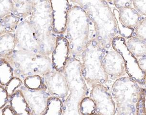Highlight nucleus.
Listing matches in <instances>:
<instances>
[{"instance_id":"nucleus-1","label":"nucleus","mask_w":146,"mask_h":115,"mask_svg":"<svg viewBox=\"0 0 146 115\" xmlns=\"http://www.w3.org/2000/svg\"><path fill=\"white\" fill-rule=\"evenodd\" d=\"M5 59L12 69L14 77L18 78L22 82L29 76L39 75L43 77L52 70L49 57L38 53L14 50Z\"/></svg>"},{"instance_id":"nucleus-2","label":"nucleus","mask_w":146,"mask_h":115,"mask_svg":"<svg viewBox=\"0 0 146 115\" xmlns=\"http://www.w3.org/2000/svg\"><path fill=\"white\" fill-rule=\"evenodd\" d=\"M70 61L63 71L71 94L62 106L61 115H82L79 111V104L87 91V87L81 76V66Z\"/></svg>"},{"instance_id":"nucleus-3","label":"nucleus","mask_w":146,"mask_h":115,"mask_svg":"<svg viewBox=\"0 0 146 115\" xmlns=\"http://www.w3.org/2000/svg\"><path fill=\"white\" fill-rule=\"evenodd\" d=\"M112 92L117 105L114 115H136L140 91L134 81L120 78L113 85Z\"/></svg>"},{"instance_id":"nucleus-4","label":"nucleus","mask_w":146,"mask_h":115,"mask_svg":"<svg viewBox=\"0 0 146 115\" xmlns=\"http://www.w3.org/2000/svg\"><path fill=\"white\" fill-rule=\"evenodd\" d=\"M32 1L33 9L29 21L38 36L50 34L52 28V18L50 1Z\"/></svg>"},{"instance_id":"nucleus-5","label":"nucleus","mask_w":146,"mask_h":115,"mask_svg":"<svg viewBox=\"0 0 146 115\" xmlns=\"http://www.w3.org/2000/svg\"><path fill=\"white\" fill-rule=\"evenodd\" d=\"M16 46L15 50L38 53L37 34L29 20L19 22L15 31Z\"/></svg>"},{"instance_id":"nucleus-6","label":"nucleus","mask_w":146,"mask_h":115,"mask_svg":"<svg viewBox=\"0 0 146 115\" xmlns=\"http://www.w3.org/2000/svg\"><path fill=\"white\" fill-rule=\"evenodd\" d=\"M18 89L21 92L26 102L32 111L33 115H42L44 113L50 97L46 91L47 88L31 90L21 85Z\"/></svg>"},{"instance_id":"nucleus-7","label":"nucleus","mask_w":146,"mask_h":115,"mask_svg":"<svg viewBox=\"0 0 146 115\" xmlns=\"http://www.w3.org/2000/svg\"><path fill=\"white\" fill-rule=\"evenodd\" d=\"M91 97L99 115H114L115 108L111 96L102 85L95 84L91 91Z\"/></svg>"},{"instance_id":"nucleus-8","label":"nucleus","mask_w":146,"mask_h":115,"mask_svg":"<svg viewBox=\"0 0 146 115\" xmlns=\"http://www.w3.org/2000/svg\"><path fill=\"white\" fill-rule=\"evenodd\" d=\"M43 77L50 95L57 98H62L67 95L68 89L67 81L61 72L52 70Z\"/></svg>"},{"instance_id":"nucleus-9","label":"nucleus","mask_w":146,"mask_h":115,"mask_svg":"<svg viewBox=\"0 0 146 115\" xmlns=\"http://www.w3.org/2000/svg\"><path fill=\"white\" fill-rule=\"evenodd\" d=\"M10 99V105L16 115H33L32 111L26 102L21 92L18 89Z\"/></svg>"},{"instance_id":"nucleus-10","label":"nucleus","mask_w":146,"mask_h":115,"mask_svg":"<svg viewBox=\"0 0 146 115\" xmlns=\"http://www.w3.org/2000/svg\"><path fill=\"white\" fill-rule=\"evenodd\" d=\"M12 1L13 15L20 18L30 17L33 9L32 0H14Z\"/></svg>"},{"instance_id":"nucleus-11","label":"nucleus","mask_w":146,"mask_h":115,"mask_svg":"<svg viewBox=\"0 0 146 115\" xmlns=\"http://www.w3.org/2000/svg\"><path fill=\"white\" fill-rule=\"evenodd\" d=\"M16 46L15 34L6 33L0 36V58H6L14 52Z\"/></svg>"},{"instance_id":"nucleus-12","label":"nucleus","mask_w":146,"mask_h":115,"mask_svg":"<svg viewBox=\"0 0 146 115\" xmlns=\"http://www.w3.org/2000/svg\"><path fill=\"white\" fill-rule=\"evenodd\" d=\"M14 77L12 69L4 59L0 58V84L5 86Z\"/></svg>"},{"instance_id":"nucleus-13","label":"nucleus","mask_w":146,"mask_h":115,"mask_svg":"<svg viewBox=\"0 0 146 115\" xmlns=\"http://www.w3.org/2000/svg\"><path fill=\"white\" fill-rule=\"evenodd\" d=\"M62 109V104L61 100L57 97H50L48 102L45 111L42 115H61Z\"/></svg>"},{"instance_id":"nucleus-14","label":"nucleus","mask_w":146,"mask_h":115,"mask_svg":"<svg viewBox=\"0 0 146 115\" xmlns=\"http://www.w3.org/2000/svg\"><path fill=\"white\" fill-rule=\"evenodd\" d=\"M24 86L29 89L39 90L47 88L44 81L39 75L29 76L26 77L23 81Z\"/></svg>"},{"instance_id":"nucleus-15","label":"nucleus","mask_w":146,"mask_h":115,"mask_svg":"<svg viewBox=\"0 0 146 115\" xmlns=\"http://www.w3.org/2000/svg\"><path fill=\"white\" fill-rule=\"evenodd\" d=\"M79 111L82 115H93L96 112L94 102L88 97L83 99L79 104Z\"/></svg>"},{"instance_id":"nucleus-16","label":"nucleus","mask_w":146,"mask_h":115,"mask_svg":"<svg viewBox=\"0 0 146 115\" xmlns=\"http://www.w3.org/2000/svg\"><path fill=\"white\" fill-rule=\"evenodd\" d=\"M20 21V18L13 15H7L0 21V23L5 26L10 33L15 32L18 23Z\"/></svg>"},{"instance_id":"nucleus-17","label":"nucleus","mask_w":146,"mask_h":115,"mask_svg":"<svg viewBox=\"0 0 146 115\" xmlns=\"http://www.w3.org/2000/svg\"><path fill=\"white\" fill-rule=\"evenodd\" d=\"M13 3L11 0H0V21L12 13Z\"/></svg>"},{"instance_id":"nucleus-18","label":"nucleus","mask_w":146,"mask_h":115,"mask_svg":"<svg viewBox=\"0 0 146 115\" xmlns=\"http://www.w3.org/2000/svg\"><path fill=\"white\" fill-rule=\"evenodd\" d=\"M23 82L18 78L13 77L11 80L5 85V89L6 90L9 99L11 98L16 90L21 86Z\"/></svg>"},{"instance_id":"nucleus-19","label":"nucleus","mask_w":146,"mask_h":115,"mask_svg":"<svg viewBox=\"0 0 146 115\" xmlns=\"http://www.w3.org/2000/svg\"><path fill=\"white\" fill-rule=\"evenodd\" d=\"M140 98H139L137 104L136 115H146V108L145 105V92L144 90L140 92Z\"/></svg>"},{"instance_id":"nucleus-20","label":"nucleus","mask_w":146,"mask_h":115,"mask_svg":"<svg viewBox=\"0 0 146 115\" xmlns=\"http://www.w3.org/2000/svg\"><path fill=\"white\" fill-rule=\"evenodd\" d=\"M8 99L9 97L5 87L0 85V109L3 108L6 106Z\"/></svg>"},{"instance_id":"nucleus-21","label":"nucleus","mask_w":146,"mask_h":115,"mask_svg":"<svg viewBox=\"0 0 146 115\" xmlns=\"http://www.w3.org/2000/svg\"><path fill=\"white\" fill-rule=\"evenodd\" d=\"M2 115H17L10 105L5 106L2 110Z\"/></svg>"},{"instance_id":"nucleus-22","label":"nucleus","mask_w":146,"mask_h":115,"mask_svg":"<svg viewBox=\"0 0 146 115\" xmlns=\"http://www.w3.org/2000/svg\"><path fill=\"white\" fill-rule=\"evenodd\" d=\"M6 33H10L7 29L6 28L5 26H3V24L0 23V36L3 35L4 34Z\"/></svg>"},{"instance_id":"nucleus-23","label":"nucleus","mask_w":146,"mask_h":115,"mask_svg":"<svg viewBox=\"0 0 146 115\" xmlns=\"http://www.w3.org/2000/svg\"><path fill=\"white\" fill-rule=\"evenodd\" d=\"M99 115V114H94L93 115Z\"/></svg>"}]
</instances>
